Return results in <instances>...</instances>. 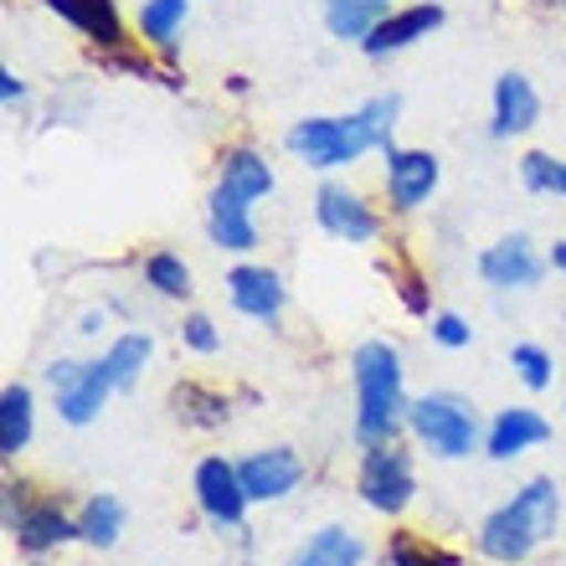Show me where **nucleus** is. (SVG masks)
Instances as JSON below:
<instances>
[{"instance_id":"obj_36","label":"nucleus","mask_w":566,"mask_h":566,"mask_svg":"<svg viewBox=\"0 0 566 566\" xmlns=\"http://www.w3.org/2000/svg\"><path fill=\"white\" fill-rule=\"evenodd\" d=\"M0 104L15 108V104H27V83L11 73V67H0Z\"/></svg>"},{"instance_id":"obj_10","label":"nucleus","mask_w":566,"mask_h":566,"mask_svg":"<svg viewBox=\"0 0 566 566\" xmlns=\"http://www.w3.org/2000/svg\"><path fill=\"white\" fill-rule=\"evenodd\" d=\"M191 494H196V510L207 515L211 525L222 531H238L248 521V490H242V474H238V459H222V453H207L196 463L191 474Z\"/></svg>"},{"instance_id":"obj_29","label":"nucleus","mask_w":566,"mask_h":566,"mask_svg":"<svg viewBox=\"0 0 566 566\" xmlns=\"http://www.w3.org/2000/svg\"><path fill=\"white\" fill-rule=\"evenodd\" d=\"M521 186L531 196H552V201H566V160L552 155V149H531L521 160Z\"/></svg>"},{"instance_id":"obj_33","label":"nucleus","mask_w":566,"mask_h":566,"mask_svg":"<svg viewBox=\"0 0 566 566\" xmlns=\"http://www.w3.org/2000/svg\"><path fill=\"white\" fill-rule=\"evenodd\" d=\"M428 335L432 345H443V350H469V340H474V325L463 319V314H432L428 319Z\"/></svg>"},{"instance_id":"obj_38","label":"nucleus","mask_w":566,"mask_h":566,"mask_svg":"<svg viewBox=\"0 0 566 566\" xmlns=\"http://www.w3.org/2000/svg\"><path fill=\"white\" fill-rule=\"evenodd\" d=\"M98 329H104V310H88L83 325H77V335H98Z\"/></svg>"},{"instance_id":"obj_1","label":"nucleus","mask_w":566,"mask_h":566,"mask_svg":"<svg viewBox=\"0 0 566 566\" xmlns=\"http://www.w3.org/2000/svg\"><path fill=\"white\" fill-rule=\"evenodd\" d=\"M350 381H356V443L360 448L397 443L407 428V412H412L397 345L360 340L350 350Z\"/></svg>"},{"instance_id":"obj_12","label":"nucleus","mask_w":566,"mask_h":566,"mask_svg":"<svg viewBox=\"0 0 566 566\" xmlns=\"http://www.w3.org/2000/svg\"><path fill=\"white\" fill-rule=\"evenodd\" d=\"M42 11H52L62 27H73L77 36L93 46V57H98V52H119V46L135 42V36L124 31L119 0H42Z\"/></svg>"},{"instance_id":"obj_4","label":"nucleus","mask_w":566,"mask_h":566,"mask_svg":"<svg viewBox=\"0 0 566 566\" xmlns=\"http://www.w3.org/2000/svg\"><path fill=\"white\" fill-rule=\"evenodd\" d=\"M6 531H11L15 552L42 562V556L62 552L67 541H77V515L57 494H31V484L6 479Z\"/></svg>"},{"instance_id":"obj_17","label":"nucleus","mask_w":566,"mask_h":566,"mask_svg":"<svg viewBox=\"0 0 566 566\" xmlns=\"http://www.w3.org/2000/svg\"><path fill=\"white\" fill-rule=\"evenodd\" d=\"M114 371H108L104 356L83 360V371L67 381L62 391H52V402H57V418L67 422V428H88V422H98V412L108 407V397H114Z\"/></svg>"},{"instance_id":"obj_37","label":"nucleus","mask_w":566,"mask_h":566,"mask_svg":"<svg viewBox=\"0 0 566 566\" xmlns=\"http://www.w3.org/2000/svg\"><path fill=\"white\" fill-rule=\"evenodd\" d=\"M546 258H552V273H562V279H566V238H556Z\"/></svg>"},{"instance_id":"obj_26","label":"nucleus","mask_w":566,"mask_h":566,"mask_svg":"<svg viewBox=\"0 0 566 566\" xmlns=\"http://www.w3.org/2000/svg\"><path fill=\"white\" fill-rule=\"evenodd\" d=\"M139 279H145L149 294L160 298H191V263L176 253V248H155V253H145V263H139Z\"/></svg>"},{"instance_id":"obj_31","label":"nucleus","mask_w":566,"mask_h":566,"mask_svg":"<svg viewBox=\"0 0 566 566\" xmlns=\"http://www.w3.org/2000/svg\"><path fill=\"white\" fill-rule=\"evenodd\" d=\"M180 345H186V350H191V356H217V350H222V329H217V319H211V314H186V319H180Z\"/></svg>"},{"instance_id":"obj_35","label":"nucleus","mask_w":566,"mask_h":566,"mask_svg":"<svg viewBox=\"0 0 566 566\" xmlns=\"http://www.w3.org/2000/svg\"><path fill=\"white\" fill-rule=\"evenodd\" d=\"M77 371H83V360H73V356L52 360V366H46V387H52V391H62V387H67V381H73Z\"/></svg>"},{"instance_id":"obj_27","label":"nucleus","mask_w":566,"mask_h":566,"mask_svg":"<svg viewBox=\"0 0 566 566\" xmlns=\"http://www.w3.org/2000/svg\"><path fill=\"white\" fill-rule=\"evenodd\" d=\"M149 356H155V340H149L145 329H124V335H114V345L104 350L108 371H114V387L119 391H135L139 376H145Z\"/></svg>"},{"instance_id":"obj_22","label":"nucleus","mask_w":566,"mask_h":566,"mask_svg":"<svg viewBox=\"0 0 566 566\" xmlns=\"http://www.w3.org/2000/svg\"><path fill=\"white\" fill-rule=\"evenodd\" d=\"M397 11V0H319V15H325V31L335 42H366L387 15Z\"/></svg>"},{"instance_id":"obj_34","label":"nucleus","mask_w":566,"mask_h":566,"mask_svg":"<svg viewBox=\"0 0 566 566\" xmlns=\"http://www.w3.org/2000/svg\"><path fill=\"white\" fill-rule=\"evenodd\" d=\"M391 279H397V298H402V310L418 314V319H428V314H432V294H428V283H422V273L418 269H397Z\"/></svg>"},{"instance_id":"obj_6","label":"nucleus","mask_w":566,"mask_h":566,"mask_svg":"<svg viewBox=\"0 0 566 566\" xmlns=\"http://www.w3.org/2000/svg\"><path fill=\"white\" fill-rule=\"evenodd\" d=\"M356 494L360 505L376 510V515H407L412 500H418V463L407 453L402 443H376V448H360V463H356Z\"/></svg>"},{"instance_id":"obj_32","label":"nucleus","mask_w":566,"mask_h":566,"mask_svg":"<svg viewBox=\"0 0 566 566\" xmlns=\"http://www.w3.org/2000/svg\"><path fill=\"white\" fill-rule=\"evenodd\" d=\"M98 67H108V73H129V77H160V62H155V52H139L135 42L119 46V52H98Z\"/></svg>"},{"instance_id":"obj_19","label":"nucleus","mask_w":566,"mask_h":566,"mask_svg":"<svg viewBox=\"0 0 566 566\" xmlns=\"http://www.w3.org/2000/svg\"><path fill=\"white\" fill-rule=\"evenodd\" d=\"M207 238L222 248V253H253L258 248V217H253V201L211 186L207 196Z\"/></svg>"},{"instance_id":"obj_28","label":"nucleus","mask_w":566,"mask_h":566,"mask_svg":"<svg viewBox=\"0 0 566 566\" xmlns=\"http://www.w3.org/2000/svg\"><path fill=\"white\" fill-rule=\"evenodd\" d=\"M381 556H387V566H463L459 552H448V546H438V541L412 536V531H391Z\"/></svg>"},{"instance_id":"obj_23","label":"nucleus","mask_w":566,"mask_h":566,"mask_svg":"<svg viewBox=\"0 0 566 566\" xmlns=\"http://www.w3.org/2000/svg\"><path fill=\"white\" fill-rule=\"evenodd\" d=\"M360 562H366V541L350 525H319L289 556V566H360Z\"/></svg>"},{"instance_id":"obj_21","label":"nucleus","mask_w":566,"mask_h":566,"mask_svg":"<svg viewBox=\"0 0 566 566\" xmlns=\"http://www.w3.org/2000/svg\"><path fill=\"white\" fill-rule=\"evenodd\" d=\"M170 412H176L180 428L217 432L232 418V402H227V391L207 387V381H176V387H170Z\"/></svg>"},{"instance_id":"obj_40","label":"nucleus","mask_w":566,"mask_h":566,"mask_svg":"<svg viewBox=\"0 0 566 566\" xmlns=\"http://www.w3.org/2000/svg\"><path fill=\"white\" fill-rule=\"evenodd\" d=\"M31 566H46V562H31Z\"/></svg>"},{"instance_id":"obj_15","label":"nucleus","mask_w":566,"mask_h":566,"mask_svg":"<svg viewBox=\"0 0 566 566\" xmlns=\"http://www.w3.org/2000/svg\"><path fill=\"white\" fill-rule=\"evenodd\" d=\"M443 27V6L438 0H412V6H397V11L381 21V27L360 42V52L366 57H397V52H407V46H418L422 36H432V31Z\"/></svg>"},{"instance_id":"obj_25","label":"nucleus","mask_w":566,"mask_h":566,"mask_svg":"<svg viewBox=\"0 0 566 566\" xmlns=\"http://www.w3.org/2000/svg\"><path fill=\"white\" fill-rule=\"evenodd\" d=\"M124 536V500L119 494H88L83 505H77V541L93 546V552H114Z\"/></svg>"},{"instance_id":"obj_20","label":"nucleus","mask_w":566,"mask_h":566,"mask_svg":"<svg viewBox=\"0 0 566 566\" xmlns=\"http://www.w3.org/2000/svg\"><path fill=\"white\" fill-rule=\"evenodd\" d=\"M186 21H191V0H139V42L155 52V57H176L180 52V31H186Z\"/></svg>"},{"instance_id":"obj_13","label":"nucleus","mask_w":566,"mask_h":566,"mask_svg":"<svg viewBox=\"0 0 566 566\" xmlns=\"http://www.w3.org/2000/svg\"><path fill=\"white\" fill-rule=\"evenodd\" d=\"M546 104H541L536 83L525 73H500L494 77V93H490V139H525L531 129L541 124Z\"/></svg>"},{"instance_id":"obj_5","label":"nucleus","mask_w":566,"mask_h":566,"mask_svg":"<svg viewBox=\"0 0 566 566\" xmlns=\"http://www.w3.org/2000/svg\"><path fill=\"white\" fill-rule=\"evenodd\" d=\"M289 155L310 165V170H345V165H356L371 155V135H366V124L360 114H310V119L289 124V135H283Z\"/></svg>"},{"instance_id":"obj_3","label":"nucleus","mask_w":566,"mask_h":566,"mask_svg":"<svg viewBox=\"0 0 566 566\" xmlns=\"http://www.w3.org/2000/svg\"><path fill=\"white\" fill-rule=\"evenodd\" d=\"M407 432H412V443L428 459H443V463L484 453V422H479L474 402L459 397V391H422V397H412Z\"/></svg>"},{"instance_id":"obj_2","label":"nucleus","mask_w":566,"mask_h":566,"mask_svg":"<svg viewBox=\"0 0 566 566\" xmlns=\"http://www.w3.org/2000/svg\"><path fill=\"white\" fill-rule=\"evenodd\" d=\"M556 525H562V490H556L552 474H536V479H525L505 505H494L490 515L479 521L474 541L490 562L521 566L541 541L556 536Z\"/></svg>"},{"instance_id":"obj_16","label":"nucleus","mask_w":566,"mask_h":566,"mask_svg":"<svg viewBox=\"0 0 566 566\" xmlns=\"http://www.w3.org/2000/svg\"><path fill=\"white\" fill-rule=\"evenodd\" d=\"M541 443H552V422L541 418L536 407H500L490 428H484V459L494 463L521 459V453H531Z\"/></svg>"},{"instance_id":"obj_14","label":"nucleus","mask_w":566,"mask_h":566,"mask_svg":"<svg viewBox=\"0 0 566 566\" xmlns=\"http://www.w3.org/2000/svg\"><path fill=\"white\" fill-rule=\"evenodd\" d=\"M227 298L242 319H258V325H273L289 304V283H283L279 269H263V263H238L227 269Z\"/></svg>"},{"instance_id":"obj_11","label":"nucleus","mask_w":566,"mask_h":566,"mask_svg":"<svg viewBox=\"0 0 566 566\" xmlns=\"http://www.w3.org/2000/svg\"><path fill=\"white\" fill-rule=\"evenodd\" d=\"M238 474H242V490H248V500L253 505H279V500H289V494L304 484V459H298L294 448H258V453H248V459H238Z\"/></svg>"},{"instance_id":"obj_30","label":"nucleus","mask_w":566,"mask_h":566,"mask_svg":"<svg viewBox=\"0 0 566 566\" xmlns=\"http://www.w3.org/2000/svg\"><path fill=\"white\" fill-rule=\"evenodd\" d=\"M510 366H515V376H521L525 391H552L556 360H552V350H546V345H536V340L510 345Z\"/></svg>"},{"instance_id":"obj_18","label":"nucleus","mask_w":566,"mask_h":566,"mask_svg":"<svg viewBox=\"0 0 566 566\" xmlns=\"http://www.w3.org/2000/svg\"><path fill=\"white\" fill-rule=\"evenodd\" d=\"M217 186L232 196H242V201H269L273 186H279V176H273V165L263 149L253 145H222L217 149Z\"/></svg>"},{"instance_id":"obj_7","label":"nucleus","mask_w":566,"mask_h":566,"mask_svg":"<svg viewBox=\"0 0 566 566\" xmlns=\"http://www.w3.org/2000/svg\"><path fill=\"white\" fill-rule=\"evenodd\" d=\"M438 180H443V160L432 149L391 145L381 155V191H387V211H397V217H412L428 207Z\"/></svg>"},{"instance_id":"obj_8","label":"nucleus","mask_w":566,"mask_h":566,"mask_svg":"<svg viewBox=\"0 0 566 566\" xmlns=\"http://www.w3.org/2000/svg\"><path fill=\"white\" fill-rule=\"evenodd\" d=\"M314 222H319V232H329L335 242H350V248H366L387 232V217L360 191H350L345 180H325L314 191Z\"/></svg>"},{"instance_id":"obj_39","label":"nucleus","mask_w":566,"mask_h":566,"mask_svg":"<svg viewBox=\"0 0 566 566\" xmlns=\"http://www.w3.org/2000/svg\"><path fill=\"white\" fill-rule=\"evenodd\" d=\"M525 6H536V11H566V0H525Z\"/></svg>"},{"instance_id":"obj_9","label":"nucleus","mask_w":566,"mask_h":566,"mask_svg":"<svg viewBox=\"0 0 566 566\" xmlns=\"http://www.w3.org/2000/svg\"><path fill=\"white\" fill-rule=\"evenodd\" d=\"M552 269V258L541 253L525 232H510V238H494L484 253H479V279L490 283L494 294H525V289H541Z\"/></svg>"},{"instance_id":"obj_24","label":"nucleus","mask_w":566,"mask_h":566,"mask_svg":"<svg viewBox=\"0 0 566 566\" xmlns=\"http://www.w3.org/2000/svg\"><path fill=\"white\" fill-rule=\"evenodd\" d=\"M36 432V391L27 381H11L0 391V459H21Z\"/></svg>"}]
</instances>
